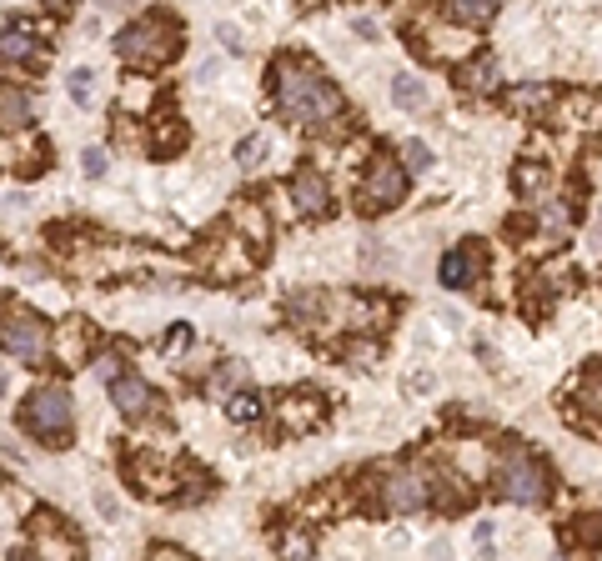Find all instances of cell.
Returning a JSON list of instances; mask_svg holds the SVG:
<instances>
[{
  "mask_svg": "<svg viewBox=\"0 0 602 561\" xmlns=\"http://www.w3.org/2000/svg\"><path fill=\"white\" fill-rule=\"evenodd\" d=\"M271 96H276V111L296 126H322L342 116V91L312 61H296V56H281L271 66Z\"/></svg>",
  "mask_w": 602,
  "mask_h": 561,
  "instance_id": "obj_1",
  "label": "cell"
},
{
  "mask_svg": "<svg viewBox=\"0 0 602 561\" xmlns=\"http://www.w3.org/2000/svg\"><path fill=\"white\" fill-rule=\"evenodd\" d=\"M116 51H121L131 66H146V71H156V66H166V61L181 51V31H176V21H171V16L151 11V16L131 21V26L116 36Z\"/></svg>",
  "mask_w": 602,
  "mask_h": 561,
  "instance_id": "obj_2",
  "label": "cell"
},
{
  "mask_svg": "<svg viewBox=\"0 0 602 561\" xmlns=\"http://www.w3.org/2000/svg\"><path fill=\"white\" fill-rule=\"evenodd\" d=\"M492 486H497L502 501L537 506V501H547L552 476H547V461H537V456L522 451V446H507V451L497 456V466H492Z\"/></svg>",
  "mask_w": 602,
  "mask_h": 561,
  "instance_id": "obj_3",
  "label": "cell"
},
{
  "mask_svg": "<svg viewBox=\"0 0 602 561\" xmlns=\"http://www.w3.org/2000/svg\"><path fill=\"white\" fill-rule=\"evenodd\" d=\"M21 421H26V431L41 436L46 446H66V441H71V421H76L71 391H66V386H41V391H31V401L21 406Z\"/></svg>",
  "mask_w": 602,
  "mask_h": 561,
  "instance_id": "obj_4",
  "label": "cell"
},
{
  "mask_svg": "<svg viewBox=\"0 0 602 561\" xmlns=\"http://www.w3.org/2000/svg\"><path fill=\"white\" fill-rule=\"evenodd\" d=\"M0 336H6V356H21L26 366H41L46 351H51V336H46L41 316H36V311H21V306L6 311V326H0Z\"/></svg>",
  "mask_w": 602,
  "mask_h": 561,
  "instance_id": "obj_5",
  "label": "cell"
},
{
  "mask_svg": "<svg viewBox=\"0 0 602 561\" xmlns=\"http://www.w3.org/2000/svg\"><path fill=\"white\" fill-rule=\"evenodd\" d=\"M402 196H407V171L392 156H377L367 166V176H362V206L367 211H392V206H402Z\"/></svg>",
  "mask_w": 602,
  "mask_h": 561,
  "instance_id": "obj_6",
  "label": "cell"
},
{
  "mask_svg": "<svg viewBox=\"0 0 602 561\" xmlns=\"http://www.w3.org/2000/svg\"><path fill=\"white\" fill-rule=\"evenodd\" d=\"M432 501V476L427 471H392L382 481V506L387 511H422Z\"/></svg>",
  "mask_w": 602,
  "mask_h": 561,
  "instance_id": "obj_7",
  "label": "cell"
},
{
  "mask_svg": "<svg viewBox=\"0 0 602 561\" xmlns=\"http://www.w3.org/2000/svg\"><path fill=\"white\" fill-rule=\"evenodd\" d=\"M291 206H296L301 216H327V211H332V186H327V176L312 171V166H301V171L291 176Z\"/></svg>",
  "mask_w": 602,
  "mask_h": 561,
  "instance_id": "obj_8",
  "label": "cell"
},
{
  "mask_svg": "<svg viewBox=\"0 0 602 561\" xmlns=\"http://www.w3.org/2000/svg\"><path fill=\"white\" fill-rule=\"evenodd\" d=\"M111 401H116V411H121V416H151V411H156L151 386H146L141 376H126V371H116V376H111Z\"/></svg>",
  "mask_w": 602,
  "mask_h": 561,
  "instance_id": "obj_9",
  "label": "cell"
},
{
  "mask_svg": "<svg viewBox=\"0 0 602 561\" xmlns=\"http://www.w3.org/2000/svg\"><path fill=\"white\" fill-rule=\"evenodd\" d=\"M477 271H482V246H477V241H467L462 251H452V256L442 261V286H447V291L472 286V281H477Z\"/></svg>",
  "mask_w": 602,
  "mask_h": 561,
  "instance_id": "obj_10",
  "label": "cell"
},
{
  "mask_svg": "<svg viewBox=\"0 0 602 561\" xmlns=\"http://www.w3.org/2000/svg\"><path fill=\"white\" fill-rule=\"evenodd\" d=\"M502 101H507L512 116H537V111L552 106V86H512Z\"/></svg>",
  "mask_w": 602,
  "mask_h": 561,
  "instance_id": "obj_11",
  "label": "cell"
},
{
  "mask_svg": "<svg viewBox=\"0 0 602 561\" xmlns=\"http://www.w3.org/2000/svg\"><path fill=\"white\" fill-rule=\"evenodd\" d=\"M442 11L457 21V26H487L497 16V0H442Z\"/></svg>",
  "mask_w": 602,
  "mask_h": 561,
  "instance_id": "obj_12",
  "label": "cell"
},
{
  "mask_svg": "<svg viewBox=\"0 0 602 561\" xmlns=\"http://www.w3.org/2000/svg\"><path fill=\"white\" fill-rule=\"evenodd\" d=\"M281 416H286V426H312V421H322V401H317V391H296V396L281 406Z\"/></svg>",
  "mask_w": 602,
  "mask_h": 561,
  "instance_id": "obj_13",
  "label": "cell"
},
{
  "mask_svg": "<svg viewBox=\"0 0 602 561\" xmlns=\"http://www.w3.org/2000/svg\"><path fill=\"white\" fill-rule=\"evenodd\" d=\"M457 86L462 91H492L497 86V66L482 56V61H472V66H462V76H457Z\"/></svg>",
  "mask_w": 602,
  "mask_h": 561,
  "instance_id": "obj_14",
  "label": "cell"
},
{
  "mask_svg": "<svg viewBox=\"0 0 602 561\" xmlns=\"http://www.w3.org/2000/svg\"><path fill=\"white\" fill-rule=\"evenodd\" d=\"M392 101H397L402 111H422V106H427V86H422L417 76H397V81H392Z\"/></svg>",
  "mask_w": 602,
  "mask_h": 561,
  "instance_id": "obj_15",
  "label": "cell"
},
{
  "mask_svg": "<svg viewBox=\"0 0 602 561\" xmlns=\"http://www.w3.org/2000/svg\"><path fill=\"white\" fill-rule=\"evenodd\" d=\"M266 151H271L266 136H246V141L236 146V166H241V171H261V166H266Z\"/></svg>",
  "mask_w": 602,
  "mask_h": 561,
  "instance_id": "obj_16",
  "label": "cell"
},
{
  "mask_svg": "<svg viewBox=\"0 0 602 561\" xmlns=\"http://www.w3.org/2000/svg\"><path fill=\"white\" fill-rule=\"evenodd\" d=\"M567 546H602V516H582V521H572L567 526Z\"/></svg>",
  "mask_w": 602,
  "mask_h": 561,
  "instance_id": "obj_17",
  "label": "cell"
},
{
  "mask_svg": "<svg viewBox=\"0 0 602 561\" xmlns=\"http://www.w3.org/2000/svg\"><path fill=\"white\" fill-rule=\"evenodd\" d=\"M0 106H6V131H16V126H26V121H31V101H26L16 86L0 91Z\"/></svg>",
  "mask_w": 602,
  "mask_h": 561,
  "instance_id": "obj_18",
  "label": "cell"
},
{
  "mask_svg": "<svg viewBox=\"0 0 602 561\" xmlns=\"http://www.w3.org/2000/svg\"><path fill=\"white\" fill-rule=\"evenodd\" d=\"M0 46H6V61L16 66V61H31L36 56V41L21 31V26H6V41H0Z\"/></svg>",
  "mask_w": 602,
  "mask_h": 561,
  "instance_id": "obj_19",
  "label": "cell"
},
{
  "mask_svg": "<svg viewBox=\"0 0 602 561\" xmlns=\"http://www.w3.org/2000/svg\"><path fill=\"white\" fill-rule=\"evenodd\" d=\"M402 161H407V171H427V166H432V151H427L422 141H407V146H402Z\"/></svg>",
  "mask_w": 602,
  "mask_h": 561,
  "instance_id": "obj_20",
  "label": "cell"
},
{
  "mask_svg": "<svg viewBox=\"0 0 602 561\" xmlns=\"http://www.w3.org/2000/svg\"><path fill=\"white\" fill-rule=\"evenodd\" d=\"M512 181H517V191H537V186L547 181V171H542V166H517Z\"/></svg>",
  "mask_w": 602,
  "mask_h": 561,
  "instance_id": "obj_21",
  "label": "cell"
},
{
  "mask_svg": "<svg viewBox=\"0 0 602 561\" xmlns=\"http://www.w3.org/2000/svg\"><path fill=\"white\" fill-rule=\"evenodd\" d=\"M236 381H241V361H231V366H226V371H216V376H211V391H216V396H221V391H231V386H236Z\"/></svg>",
  "mask_w": 602,
  "mask_h": 561,
  "instance_id": "obj_22",
  "label": "cell"
},
{
  "mask_svg": "<svg viewBox=\"0 0 602 561\" xmlns=\"http://www.w3.org/2000/svg\"><path fill=\"white\" fill-rule=\"evenodd\" d=\"M71 101H91V71H71Z\"/></svg>",
  "mask_w": 602,
  "mask_h": 561,
  "instance_id": "obj_23",
  "label": "cell"
},
{
  "mask_svg": "<svg viewBox=\"0 0 602 561\" xmlns=\"http://www.w3.org/2000/svg\"><path fill=\"white\" fill-rule=\"evenodd\" d=\"M81 171H86V176H106V151H101V146H91V151L81 156Z\"/></svg>",
  "mask_w": 602,
  "mask_h": 561,
  "instance_id": "obj_24",
  "label": "cell"
},
{
  "mask_svg": "<svg viewBox=\"0 0 602 561\" xmlns=\"http://www.w3.org/2000/svg\"><path fill=\"white\" fill-rule=\"evenodd\" d=\"M226 411H231V416H236V421H251V416H256V411H261V401H256V396H236V401H231V406H226Z\"/></svg>",
  "mask_w": 602,
  "mask_h": 561,
  "instance_id": "obj_25",
  "label": "cell"
},
{
  "mask_svg": "<svg viewBox=\"0 0 602 561\" xmlns=\"http://www.w3.org/2000/svg\"><path fill=\"white\" fill-rule=\"evenodd\" d=\"M186 341H191V331H186V326H176V331H171V336H166V346H171V351H181V346H186Z\"/></svg>",
  "mask_w": 602,
  "mask_h": 561,
  "instance_id": "obj_26",
  "label": "cell"
},
{
  "mask_svg": "<svg viewBox=\"0 0 602 561\" xmlns=\"http://www.w3.org/2000/svg\"><path fill=\"white\" fill-rule=\"evenodd\" d=\"M151 556H161V561H171V556H186V551H176V546H166V541H156V546H151Z\"/></svg>",
  "mask_w": 602,
  "mask_h": 561,
  "instance_id": "obj_27",
  "label": "cell"
}]
</instances>
